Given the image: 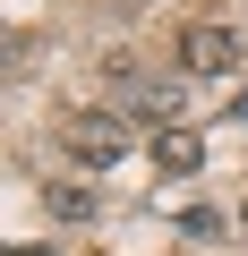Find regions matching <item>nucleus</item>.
<instances>
[{
	"mask_svg": "<svg viewBox=\"0 0 248 256\" xmlns=\"http://www.w3.org/2000/svg\"><path fill=\"white\" fill-rule=\"evenodd\" d=\"M120 154H129L120 120H69V162H77V171H111Z\"/></svg>",
	"mask_w": 248,
	"mask_h": 256,
	"instance_id": "obj_1",
	"label": "nucleus"
},
{
	"mask_svg": "<svg viewBox=\"0 0 248 256\" xmlns=\"http://www.w3.org/2000/svg\"><path fill=\"white\" fill-rule=\"evenodd\" d=\"M231 60H239V34H231V26H188V34H180V68H188V77H222Z\"/></svg>",
	"mask_w": 248,
	"mask_h": 256,
	"instance_id": "obj_2",
	"label": "nucleus"
},
{
	"mask_svg": "<svg viewBox=\"0 0 248 256\" xmlns=\"http://www.w3.org/2000/svg\"><path fill=\"white\" fill-rule=\"evenodd\" d=\"M146 154H154V171H171V180L205 171V137H197V128H180V120H171V128H154V146H146Z\"/></svg>",
	"mask_w": 248,
	"mask_h": 256,
	"instance_id": "obj_3",
	"label": "nucleus"
},
{
	"mask_svg": "<svg viewBox=\"0 0 248 256\" xmlns=\"http://www.w3.org/2000/svg\"><path fill=\"white\" fill-rule=\"evenodd\" d=\"M129 102H137V111H146L154 128H171V120H180V86H137Z\"/></svg>",
	"mask_w": 248,
	"mask_h": 256,
	"instance_id": "obj_4",
	"label": "nucleus"
},
{
	"mask_svg": "<svg viewBox=\"0 0 248 256\" xmlns=\"http://www.w3.org/2000/svg\"><path fill=\"white\" fill-rule=\"evenodd\" d=\"M180 230H188V239H214V230H231V222H222L214 205H197V214H180Z\"/></svg>",
	"mask_w": 248,
	"mask_h": 256,
	"instance_id": "obj_5",
	"label": "nucleus"
},
{
	"mask_svg": "<svg viewBox=\"0 0 248 256\" xmlns=\"http://www.w3.org/2000/svg\"><path fill=\"white\" fill-rule=\"evenodd\" d=\"M9 256H52V248H9Z\"/></svg>",
	"mask_w": 248,
	"mask_h": 256,
	"instance_id": "obj_6",
	"label": "nucleus"
},
{
	"mask_svg": "<svg viewBox=\"0 0 248 256\" xmlns=\"http://www.w3.org/2000/svg\"><path fill=\"white\" fill-rule=\"evenodd\" d=\"M239 222H248V196H239Z\"/></svg>",
	"mask_w": 248,
	"mask_h": 256,
	"instance_id": "obj_7",
	"label": "nucleus"
}]
</instances>
